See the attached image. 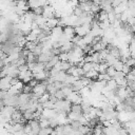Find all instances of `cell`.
Wrapping results in <instances>:
<instances>
[{"instance_id": "6da1fadb", "label": "cell", "mask_w": 135, "mask_h": 135, "mask_svg": "<svg viewBox=\"0 0 135 135\" xmlns=\"http://www.w3.org/2000/svg\"><path fill=\"white\" fill-rule=\"evenodd\" d=\"M46 81L44 80V81H42V82H39V83H37L34 88H33V90H32V93H33V96L35 97V98H39L41 95H43L45 92H46Z\"/></svg>"}, {"instance_id": "7a4b0ae2", "label": "cell", "mask_w": 135, "mask_h": 135, "mask_svg": "<svg viewBox=\"0 0 135 135\" xmlns=\"http://www.w3.org/2000/svg\"><path fill=\"white\" fill-rule=\"evenodd\" d=\"M90 31H91V24H82V25H79V26L74 27L75 35L78 36V37H80V38H82L86 34H89Z\"/></svg>"}, {"instance_id": "3957f363", "label": "cell", "mask_w": 135, "mask_h": 135, "mask_svg": "<svg viewBox=\"0 0 135 135\" xmlns=\"http://www.w3.org/2000/svg\"><path fill=\"white\" fill-rule=\"evenodd\" d=\"M65 99H66L68 101H70L71 104H80L81 101H82V98L79 96V94H78L77 92H74V91H73L70 95H68V96L65 97Z\"/></svg>"}, {"instance_id": "277c9868", "label": "cell", "mask_w": 135, "mask_h": 135, "mask_svg": "<svg viewBox=\"0 0 135 135\" xmlns=\"http://www.w3.org/2000/svg\"><path fill=\"white\" fill-rule=\"evenodd\" d=\"M13 78L8 77V76H4L2 78H0V91L1 92H6L12 85H11V81Z\"/></svg>"}, {"instance_id": "5b68a950", "label": "cell", "mask_w": 135, "mask_h": 135, "mask_svg": "<svg viewBox=\"0 0 135 135\" xmlns=\"http://www.w3.org/2000/svg\"><path fill=\"white\" fill-rule=\"evenodd\" d=\"M54 13H55L54 7L47 4V5H45V6L42 7V15L41 16H43L45 19H50V18H53L54 17Z\"/></svg>"}, {"instance_id": "8992f818", "label": "cell", "mask_w": 135, "mask_h": 135, "mask_svg": "<svg viewBox=\"0 0 135 135\" xmlns=\"http://www.w3.org/2000/svg\"><path fill=\"white\" fill-rule=\"evenodd\" d=\"M62 32H63V35H65V36L69 37L70 39H72V38L75 36L74 27H72V26H64V27L62 28Z\"/></svg>"}, {"instance_id": "52a82bcc", "label": "cell", "mask_w": 135, "mask_h": 135, "mask_svg": "<svg viewBox=\"0 0 135 135\" xmlns=\"http://www.w3.org/2000/svg\"><path fill=\"white\" fill-rule=\"evenodd\" d=\"M45 25H46V27H49L50 30H52V28H54V27H56L58 25V19L55 18V17L50 18V19H46Z\"/></svg>"}, {"instance_id": "ba28073f", "label": "cell", "mask_w": 135, "mask_h": 135, "mask_svg": "<svg viewBox=\"0 0 135 135\" xmlns=\"http://www.w3.org/2000/svg\"><path fill=\"white\" fill-rule=\"evenodd\" d=\"M73 47H74V44L70 41V42H66V43H64L63 45H61L59 50H60V53H69V52L72 51Z\"/></svg>"}, {"instance_id": "9c48e42d", "label": "cell", "mask_w": 135, "mask_h": 135, "mask_svg": "<svg viewBox=\"0 0 135 135\" xmlns=\"http://www.w3.org/2000/svg\"><path fill=\"white\" fill-rule=\"evenodd\" d=\"M77 93L79 94V96H80L81 98H86V97H89V96H90L91 90H90L88 86H83V88H82V89H80Z\"/></svg>"}, {"instance_id": "30bf717a", "label": "cell", "mask_w": 135, "mask_h": 135, "mask_svg": "<svg viewBox=\"0 0 135 135\" xmlns=\"http://www.w3.org/2000/svg\"><path fill=\"white\" fill-rule=\"evenodd\" d=\"M34 22L35 23H37V25L39 26V28L41 27V26H43V25H45V22H46V19L43 17V16H36L35 17V19H34Z\"/></svg>"}, {"instance_id": "8fae6325", "label": "cell", "mask_w": 135, "mask_h": 135, "mask_svg": "<svg viewBox=\"0 0 135 135\" xmlns=\"http://www.w3.org/2000/svg\"><path fill=\"white\" fill-rule=\"evenodd\" d=\"M65 77H66V73L60 71V72H58V74L53 79H54V81H57V82H63L64 79H65Z\"/></svg>"}, {"instance_id": "7c38bea8", "label": "cell", "mask_w": 135, "mask_h": 135, "mask_svg": "<svg viewBox=\"0 0 135 135\" xmlns=\"http://www.w3.org/2000/svg\"><path fill=\"white\" fill-rule=\"evenodd\" d=\"M97 76H98V73L96 71H94V70H92V71H90V72H88V73L84 74V77L88 78V79H90L91 81L92 80H96L97 79Z\"/></svg>"}, {"instance_id": "4fadbf2b", "label": "cell", "mask_w": 135, "mask_h": 135, "mask_svg": "<svg viewBox=\"0 0 135 135\" xmlns=\"http://www.w3.org/2000/svg\"><path fill=\"white\" fill-rule=\"evenodd\" d=\"M81 69H82V71L85 74V73L94 70V63L93 62H85V63H83V65L81 66Z\"/></svg>"}, {"instance_id": "5bb4252c", "label": "cell", "mask_w": 135, "mask_h": 135, "mask_svg": "<svg viewBox=\"0 0 135 135\" xmlns=\"http://www.w3.org/2000/svg\"><path fill=\"white\" fill-rule=\"evenodd\" d=\"M50 97H51V95H50L49 93H46V92H45L43 95H41V96L38 98V103L42 104V103H44V102L49 101V100H50Z\"/></svg>"}, {"instance_id": "9a60e30c", "label": "cell", "mask_w": 135, "mask_h": 135, "mask_svg": "<svg viewBox=\"0 0 135 135\" xmlns=\"http://www.w3.org/2000/svg\"><path fill=\"white\" fill-rule=\"evenodd\" d=\"M38 121H39V127H40V129H45V128H49V127H50V122H49L47 119L39 118Z\"/></svg>"}, {"instance_id": "2e32d148", "label": "cell", "mask_w": 135, "mask_h": 135, "mask_svg": "<svg viewBox=\"0 0 135 135\" xmlns=\"http://www.w3.org/2000/svg\"><path fill=\"white\" fill-rule=\"evenodd\" d=\"M61 92L63 93L64 97H66L68 95H70V94L73 92V89H72V86H71V85H63V86H62V89H61Z\"/></svg>"}, {"instance_id": "e0dca14e", "label": "cell", "mask_w": 135, "mask_h": 135, "mask_svg": "<svg viewBox=\"0 0 135 135\" xmlns=\"http://www.w3.org/2000/svg\"><path fill=\"white\" fill-rule=\"evenodd\" d=\"M97 20H98V22H103V21H107V20H108V14H107L105 12L101 11V12L99 13V15L97 16Z\"/></svg>"}, {"instance_id": "ac0fdd59", "label": "cell", "mask_w": 135, "mask_h": 135, "mask_svg": "<svg viewBox=\"0 0 135 135\" xmlns=\"http://www.w3.org/2000/svg\"><path fill=\"white\" fill-rule=\"evenodd\" d=\"M33 54H34V56L36 57V56H39L41 53H42V49H41V45H40V43H38L32 51H31Z\"/></svg>"}, {"instance_id": "d6986e66", "label": "cell", "mask_w": 135, "mask_h": 135, "mask_svg": "<svg viewBox=\"0 0 135 135\" xmlns=\"http://www.w3.org/2000/svg\"><path fill=\"white\" fill-rule=\"evenodd\" d=\"M58 59L61 62H69V54L68 53H60L58 55Z\"/></svg>"}, {"instance_id": "ffe728a7", "label": "cell", "mask_w": 135, "mask_h": 135, "mask_svg": "<svg viewBox=\"0 0 135 135\" xmlns=\"http://www.w3.org/2000/svg\"><path fill=\"white\" fill-rule=\"evenodd\" d=\"M122 66H123V63L118 59L114 64H113V69L116 71V72H121V69H122Z\"/></svg>"}, {"instance_id": "44dd1931", "label": "cell", "mask_w": 135, "mask_h": 135, "mask_svg": "<svg viewBox=\"0 0 135 135\" xmlns=\"http://www.w3.org/2000/svg\"><path fill=\"white\" fill-rule=\"evenodd\" d=\"M108 68H109V66H108L104 62L99 63V64H98V74H104Z\"/></svg>"}, {"instance_id": "7402d4cb", "label": "cell", "mask_w": 135, "mask_h": 135, "mask_svg": "<svg viewBox=\"0 0 135 135\" xmlns=\"http://www.w3.org/2000/svg\"><path fill=\"white\" fill-rule=\"evenodd\" d=\"M70 112L81 113V114H82V110H81L80 104H72V105H71V109H70Z\"/></svg>"}, {"instance_id": "603a6c76", "label": "cell", "mask_w": 135, "mask_h": 135, "mask_svg": "<svg viewBox=\"0 0 135 135\" xmlns=\"http://www.w3.org/2000/svg\"><path fill=\"white\" fill-rule=\"evenodd\" d=\"M41 107H42V109H54V102L51 101V100H49V101L42 103Z\"/></svg>"}, {"instance_id": "cb8c5ba5", "label": "cell", "mask_w": 135, "mask_h": 135, "mask_svg": "<svg viewBox=\"0 0 135 135\" xmlns=\"http://www.w3.org/2000/svg\"><path fill=\"white\" fill-rule=\"evenodd\" d=\"M115 73H116V71L113 69V66H109V68L107 69V71H105V74H108L111 78H113V77H114Z\"/></svg>"}, {"instance_id": "d4e9b609", "label": "cell", "mask_w": 135, "mask_h": 135, "mask_svg": "<svg viewBox=\"0 0 135 135\" xmlns=\"http://www.w3.org/2000/svg\"><path fill=\"white\" fill-rule=\"evenodd\" d=\"M25 59H26L27 63H31V62H35V56H34V54H33L32 52H30V53L27 54V56L25 57Z\"/></svg>"}, {"instance_id": "484cf974", "label": "cell", "mask_w": 135, "mask_h": 135, "mask_svg": "<svg viewBox=\"0 0 135 135\" xmlns=\"http://www.w3.org/2000/svg\"><path fill=\"white\" fill-rule=\"evenodd\" d=\"M70 126H71V128H72L73 130H78V129L81 127V124H80L79 121H71Z\"/></svg>"}, {"instance_id": "4316f807", "label": "cell", "mask_w": 135, "mask_h": 135, "mask_svg": "<svg viewBox=\"0 0 135 135\" xmlns=\"http://www.w3.org/2000/svg\"><path fill=\"white\" fill-rule=\"evenodd\" d=\"M32 90H33V89H32L30 85H27V84L23 85V89H22V91H23L24 94H31V93H32Z\"/></svg>"}, {"instance_id": "83f0119b", "label": "cell", "mask_w": 135, "mask_h": 135, "mask_svg": "<svg viewBox=\"0 0 135 135\" xmlns=\"http://www.w3.org/2000/svg\"><path fill=\"white\" fill-rule=\"evenodd\" d=\"M124 64L128 65L129 68H133V65H134V58H129V59L126 61Z\"/></svg>"}, {"instance_id": "f1b7e54d", "label": "cell", "mask_w": 135, "mask_h": 135, "mask_svg": "<svg viewBox=\"0 0 135 135\" xmlns=\"http://www.w3.org/2000/svg\"><path fill=\"white\" fill-rule=\"evenodd\" d=\"M17 69H18V72H26V71H28V68H27V64L26 63L23 64V65H21V66H18Z\"/></svg>"}, {"instance_id": "f546056e", "label": "cell", "mask_w": 135, "mask_h": 135, "mask_svg": "<svg viewBox=\"0 0 135 135\" xmlns=\"http://www.w3.org/2000/svg\"><path fill=\"white\" fill-rule=\"evenodd\" d=\"M131 69H132V68H129L128 65H126V64H123V66H122V69H121V72H122V73H123L124 75H127V74H128V73H129V72L131 71Z\"/></svg>"}, {"instance_id": "4dcf8cb0", "label": "cell", "mask_w": 135, "mask_h": 135, "mask_svg": "<svg viewBox=\"0 0 135 135\" xmlns=\"http://www.w3.org/2000/svg\"><path fill=\"white\" fill-rule=\"evenodd\" d=\"M3 107H4V103H3V101H2V100H0V110H1Z\"/></svg>"}]
</instances>
